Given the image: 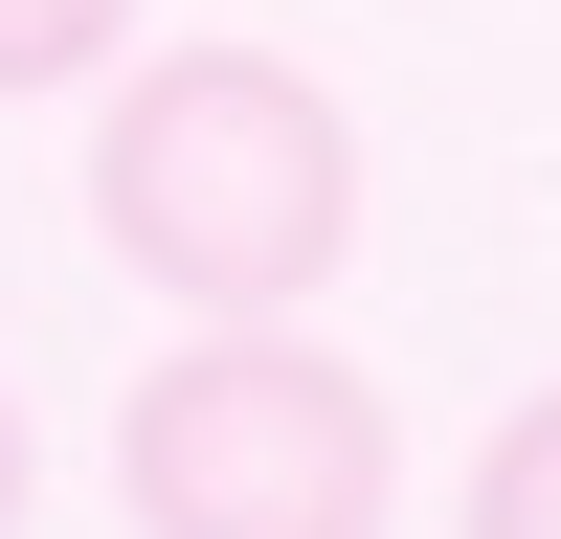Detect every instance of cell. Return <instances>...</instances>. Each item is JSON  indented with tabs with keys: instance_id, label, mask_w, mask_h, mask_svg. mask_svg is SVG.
<instances>
[{
	"instance_id": "obj_2",
	"label": "cell",
	"mask_w": 561,
	"mask_h": 539,
	"mask_svg": "<svg viewBox=\"0 0 561 539\" xmlns=\"http://www.w3.org/2000/svg\"><path fill=\"white\" fill-rule=\"evenodd\" d=\"M404 404L293 314H180V359L113 382V517L135 539H382Z\"/></svg>"
},
{
	"instance_id": "obj_3",
	"label": "cell",
	"mask_w": 561,
	"mask_h": 539,
	"mask_svg": "<svg viewBox=\"0 0 561 539\" xmlns=\"http://www.w3.org/2000/svg\"><path fill=\"white\" fill-rule=\"evenodd\" d=\"M472 539H561V382H539L517 427L472 449Z\"/></svg>"
},
{
	"instance_id": "obj_4",
	"label": "cell",
	"mask_w": 561,
	"mask_h": 539,
	"mask_svg": "<svg viewBox=\"0 0 561 539\" xmlns=\"http://www.w3.org/2000/svg\"><path fill=\"white\" fill-rule=\"evenodd\" d=\"M135 45V0H0V90H90Z\"/></svg>"
},
{
	"instance_id": "obj_5",
	"label": "cell",
	"mask_w": 561,
	"mask_h": 539,
	"mask_svg": "<svg viewBox=\"0 0 561 539\" xmlns=\"http://www.w3.org/2000/svg\"><path fill=\"white\" fill-rule=\"evenodd\" d=\"M0 539H23V404H0Z\"/></svg>"
},
{
	"instance_id": "obj_1",
	"label": "cell",
	"mask_w": 561,
	"mask_h": 539,
	"mask_svg": "<svg viewBox=\"0 0 561 539\" xmlns=\"http://www.w3.org/2000/svg\"><path fill=\"white\" fill-rule=\"evenodd\" d=\"M90 225L180 314H314V270L359 248V113L293 45H135L90 113Z\"/></svg>"
}]
</instances>
